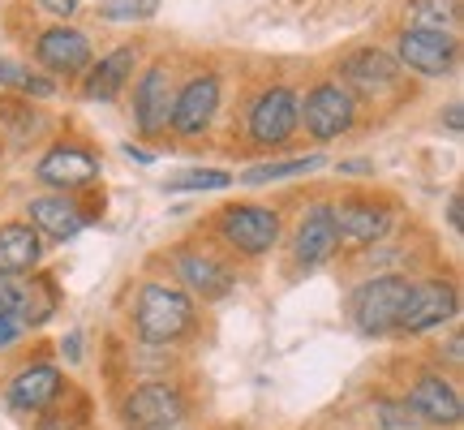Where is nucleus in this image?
Instances as JSON below:
<instances>
[{
  "instance_id": "nucleus-1",
  "label": "nucleus",
  "mask_w": 464,
  "mask_h": 430,
  "mask_svg": "<svg viewBox=\"0 0 464 430\" xmlns=\"http://www.w3.org/2000/svg\"><path fill=\"white\" fill-rule=\"evenodd\" d=\"M194 323V301L172 284H142L133 306V327L147 345H172Z\"/></svg>"
},
{
  "instance_id": "nucleus-2",
  "label": "nucleus",
  "mask_w": 464,
  "mask_h": 430,
  "mask_svg": "<svg viewBox=\"0 0 464 430\" xmlns=\"http://www.w3.org/2000/svg\"><path fill=\"white\" fill-rule=\"evenodd\" d=\"M409 288H413V284L400 280V276H374L370 284H362V288L353 293V318H357V327H362L365 336L396 331L400 310H404V301H409Z\"/></svg>"
},
{
  "instance_id": "nucleus-3",
  "label": "nucleus",
  "mask_w": 464,
  "mask_h": 430,
  "mask_svg": "<svg viewBox=\"0 0 464 430\" xmlns=\"http://www.w3.org/2000/svg\"><path fill=\"white\" fill-rule=\"evenodd\" d=\"M219 232L228 237L241 254H266L280 237V215L271 207H254V202H237L219 211Z\"/></svg>"
},
{
  "instance_id": "nucleus-4",
  "label": "nucleus",
  "mask_w": 464,
  "mask_h": 430,
  "mask_svg": "<svg viewBox=\"0 0 464 430\" xmlns=\"http://www.w3.org/2000/svg\"><path fill=\"white\" fill-rule=\"evenodd\" d=\"M185 422V400L168 383H142L125 400V426L130 430H177Z\"/></svg>"
},
{
  "instance_id": "nucleus-5",
  "label": "nucleus",
  "mask_w": 464,
  "mask_h": 430,
  "mask_svg": "<svg viewBox=\"0 0 464 430\" xmlns=\"http://www.w3.org/2000/svg\"><path fill=\"white\" fill-rule=\"evenodd\" d=\"M297 121H301L297 95H293L288 86H271V91L258 95L254 112H249V138H254L258 147H280L284 138L297 130Z\"/></svg>"
},
{
  "instance_id": "nucleus-6",
  "label": "nucleus",
  "mask_w": 464,
  "mask_h": 430,
  "mask_svg": "<svg viewBox=\"0 0 464 430\" xmlns=\"http://www.w3.org/2000/svg\"><path fill=\"white\" fill-rule=\"evenodd\" d=\"M448 318H456V288L448 280H421L409 288V301L400 310L396 331H430L443 327Z\"/></svg>"
},
{
  "instance_id": "nucleus-7",
  "label": "nucleus",
  "mask_w": 464,
  "mask_h": 430,
  "mask_svg": "<svg viewBox=\"0 0 464 430\" xmlns=\"http://www.w3.org/2000/svg\"><path fill=\"white\" fill-rule=\"evenodd\" d=\"M305 130L314 133V138H340L344 130H353V121H357V103L348 95L340 83H323L314 86L310 95H305Z\"/></svg>"
},
{
  "instance_id": "nucleus-8",
  "label": "nucleus",
  "mask_w": 464,
  "mask_h": 430,
  "mask_svg": "<svg viewBox=\"0 0 464 430\" xmlns=\"http://www.w3.org/2000/svg\"><path fill=\"white\" fill-rule=\"evenodd\" d=\"M400 61L426 78H443L451 65H456V39L451 31H409L400 34Z\"/></svg>"
},
{
  "instance_id": "nucleus-9",
  "label": "nucleus",
  "mask_w": 464,
  "mask_h": 430,
  "mask_svg": "<svg viewBox=\"0 0 464 430\" xmlns=\"http://www.w3.org/2000/svg\"><path fill=\"white\" fill-rule=\"evenodd\" d=\"M172 78H168L164 65H150L147 78L138 83V91H133V108H138V130L147 133V138H155V133L168 130V121H172Z\"/></svg>"
},
{
  "instance_id": "nucleus-10",
  "label": "nucleus",
  "mask_w": 464,
  "mask_h": 430,
  "mask_svg": "<svg viewBox=\"0 0 464 430\" xmlns=\"http://www.w3.org/2000/svg\"><path fill=\"white\" fill-rule=\"evenodd\" d=\"M409 409H413V417L430 422V426H460V414H464L460 392L448 379H439V375H426V379L413 383Z\"/></svg>"
},
{
  "instance_id": "nucleus-11",
  "label": "nucleus",
  "mask_w": 464,
  "mask_h": 430,
  "mask_svg": "<svg viewBox=\"0 0 464 430\" xmlns=\"http://www.w3.org/2000/svg\"><path fill=\"white\" fill-rule=\"evenodd\" d=\"M216 108H219V83L207 73V78H194V83L172 100V121H168V125L177 133H185V138H194V133H202L211 125Z\"/></svg>"
},
{
  "instance_id": "nucleus-12",
  "label": "nucleus",
  "mask_w": 464,
  "mask_h": 430,
  "mask_svg": "<svg viewBox=\"0 0 464 430\" xmlns=\"http://www.w3.org/2000/svg\"><path fill=\"white\" fill-rule=\"evenodd\" d=\"M39 61L52 69V73H82L91 65V39L82 31H69V26H52V31L39 34Z\"/></svg>"
},
{
  "instance_id": "nucleus-13",
  "label": "nucleus",
  "mask_w": 464,
  "mask_h": 430,
  "mask_svg": "<svg viewBox=\"0 0 464 430\" xmlns=\"http://www.w3.org/2000/svg\"><path fill=\"white\" fill-rule=\"evenodd\" d=\"M100 172V160L82 147H52L44 160H39V181L61 185V190H78V185H91Z\"/></svg>"
},
{
  "instance_id": "nucleus-14",
  "label": "nucleus",
  "mask_w": 464,
  "mask_h": 430,
  "mask_svg": "<svg viewBox=\"0 0 464 430\" xmlns=\"http://www.w3.org/2000/svg\"><path fill=\"white\" fill-rule=\"evenodd\" d=\"M335 249H340V232H335L332 211H327V207H314V211L301 220L293 254H297L301 267H318V263H327Z\"/></svg>"
},
{
  "instance_id": "nucleus-15",
  "label": "nucleus",
  "mask_w": 464,
  "mask_h": 430,
  "mask_svg": "<svg viewBox=\"0 0 464 430\" xmlns=\"http://www.w3.org/2000/svg\"><path fill=\"white\" fill-rule=\"evenodd\" d=\"M332 220L340 241H348V246H370V241H379L382 232L392 229V215L374 207V202H340Z\"/></svg>"
},
{
  "instance_id": "nucleus-16",
  "label": "nucleus",
  "mask_w": 464,
  "mask_h": 430,
  "mask_svg": "<svg viewBox=\"0 0 464 430\" xmlns=\"http://www.w3.org/2000/svg\"><path fill=\"white\" fill-rule=\"evenodd\" d=\"M56 396H61V370L56 366H31L9 383V405L22 409V414H39Z\"/></svg>"
},
{
  "instance_id": "nucleus-17",
  "label": "nucleus",
  "mask_w": 464,
  "mask_h": 430,
  "mask_svg": "<svg viewBox=\"0 0 464 430\" xmlns=\"http://www.w3.org/2000/svg\"><path fill=\"white\" fill-rule=\"evenodd\" d=\"M39 232L31 224H0V280L9 276H26L34 263H39Z\"/></svg>"
},
{
  "instance_id": "nucleus-18",
  "label": "nucleus",
  "mask_w": 464,
  "mask_h": 430,
  "mask_svg": "<svg viewBox=\"0 0 464 430\" xmlns=\"http://www.w3.org/2000/svg\"><path fill=\"white\" fill-rule=\"evenodd\" d=\"M344 78L357 86V91H365V95H382L387 86H396V61L374 48L353 52L344 61Z\"/></svg>"
},
{
  "instance_id": "nucleus-19",
  "label": "nucleus",
  "mask_w": 464,
  "mask_h": 430,
  "mask_svg": "<svg viewBox=\"0 0 464 430\" xmlns=\"http://www.w3.org/2000/svg\"><path fill=\"white\" fill-rule=\"evenodd\" d=\"M133 65H138V48H133V44L116 48L112 56H103L100 65L91 69L86 95H91V100H112V95H121V86L133 78Z\"/></svg>"
},
{
  "instance_id": "nucleus-20",
  "label": "nucleus",
  "mask_w": 464,
  "mask_h": 430,
  "mask_svg": "<svg viewBox=\"0 0 464 430\" xmlns=\"http://www.w3.org/2000/svg\"><path fill=\"white\" fill-rule=\"evenodd\" d=\"M177 271H181V284H189L194 293H202V298H228L232 293V276L228 267L216 263L211 254H181V263H177Z\"/></svg>"
},
{
  "instance_id": "nucleus-21",
  "label": "nucleus",
  "mask_w": 464,
  "mask_h": 430,
  "mask_svg": "<svg viewBox=\"0 0 464 430\" xmlns=\"http://www.w3.org/2000/svg\"><path fill=\"white\" fill-rule=\"evenodd\" d=\"M26 215H31V224L39 232H48V237H56V241H69V237H78V229H82L86 220L82 211L73 207L69 199H31V207H26Z\"/></svg>"
},
{
  "instance_id": "nucleus-22",
  "label": "nucleus",
  "mask_w": 464,
  "mask_h": 430,
  "mask_svg": "<svg viewBox=\"0 0 464 430\" xmlns=\"http://www.w3.org/2000/svg\"><path fill=\"white\" fill-rule=\"evenodd\" d=\"M409 22L417 31H451L460 22L456 0H409Z\"/></svg>"
},
{
  "instance_id": "nucleus-23",
  "label": "nucleus",
  "mask_w": 464,
  "mask_h": 430,
  "mask_svg": "<svg viewBox=\"0 0 464 430\" xmlns=\"http://www.w3.org/2000/svg\"><path fill=\"white\" fill-rule=\"evenodd\" d=\"M318 164H323L318 155H305V160H284V164H258V168H249L241 181H246V185H266V181H280V177H301V172H314Z\"/></svg>"
},
{
  "instance_id": "nucleus-24",
  "label": "nucleus",
  "mask_w": 464,
  "mask_h": 430,
  "mask_svg": "<svg viewBox=\"0 0 464 430\" xmlns=\"http://www.w3.org/2000/svg\"><path fill=\"white\" fill-rule=\"evenodd\" d=\"M232 181L237 177L224 172V168H194V172H181V177L164 181V190H228Z\"/></svg>"
},
{
  "instance_id": "nucleus-25",
  "label": "nucleus",
  "mask_w": 464,
  "mask_h": 430,
  "mask_svg": "<svg viewBox=\"0 0 464 430\" xmlns=\"http://www.w3.org/2000/svg\"><path fill=\"white\" fill-rule=\"evenodd\" d=\"M0 86H14V91H26V95H52L56 91L48 78H34L31 69H22L17 61H5V56H0Z\"/></svg>"
},
{
  "instance_id": "nucleus-26",
  "label": "nucleus",
  "mask_w": 464,
  "mask_h": 430,
  "mask_svg": "<svg viewBox=\"0 0 464 430\" xmlns=\"http://www.w3.org/2000/svg\"><path fill=\"white\" fill-rule=\"evenodd\" d=\"M160 9V0H100V14L108 22H133V17H150Z\"/></svg>"
},
{
  "instance_id": "nucleus-27",
  "label": "nucleus",
  "mask_w": 464,
  "mask_h": 430,
  "mask_svg": "<svg viewBox=\"0 0 464 430\" xmlns=\"http://www.w3.org/2000/svg\"><path fill=\"white\" fill-rule=\"evenodd\" d=\"M379 417H382V422H387L392 430H409V426H413V422H409V417H413L409 400H404V405H396V400H379Z\"/></svg>"
},
{
  "instance_id": "nucleus-28",
  "label": "nucleus",
  "mask_w": 464,
  "mask_h": 430,
  "mask_svg": "<svg viewBox=\"0 0 464 430\" xmlns=\"http://www.w3.org/2000/svg\"><path fill=\"white\" fill-rule=\"evenodd\" d=\"M17 331H22V323H17L14 315H0V345H9Z\"/></svg>"
},
{
  "instance_id": "nucleus-29",
  "label": "nucleus",
  "mask_w": 464,
  "mask_h": 430,
  "mask_svg": "<svg viewBox=\"0 0 464 430\" xmlns=\"http://www.w3.org/2000/svg\"><path fill=\"white\" fill-rule=\"evenodd\" d=\"M448 220H451V229H460L464 220H460V194H451V202H448Z\"/></svg>"
},
{
  "instance_id": "nucleus-30",
  "label": "nucleus",
  "mask_w": 464,
  "mask_h": 430,
  "mask_svg": "<svg viewBox=\"0 0 464 430\" xmlns=\"http://www.w3.org/2000/svg\"><path fill=\"white\" fill-rule=\"evenodd\" d=\"M448 125L460 133V103H456V108H448Z\"/></svg>"
},
{
  "instance_id": "nucleus-31",
  "label": "nucleus",
  "mask_w": 464,
  "mask_h": 430,
  "mask_svg": "<svg viewBox=\"0 0 464 430\" xmlns=\"http://www.w3.org/2000/svg\"><path fill=\"white\" fill-rule=\"evenodd\" d=\"M65 348H69V357H82V353H78V348H82V340H78V336H69Z\"/></svg>"
},
{
  "instance_id": "nucleus-32",
  "label": "nucleus",
  "mask_w": 464,
  "mask_h": 430,
  "mask_svg": "<svg viewBox=\"0 0 464 430\" xmlns=\"http://www.w3.org/2000/svg\"><path fill=\"white\" fill-rule=\"evenodd\" d=\"M0 315H9V284H0Z\"/></svg>"
}]
</instances>
